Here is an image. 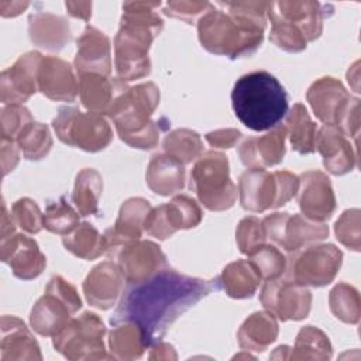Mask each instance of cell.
<instances>
[{
  "label": "cell",
  "mask_w": 361,
  "mask_h": 361,
  "mask_svg": "<svg viewBox=\"0 0 361 361\" xmlns=\"http://www.w3.org/2000/svg\"><path fill=\"white\" fill-rule=\"evenodd\" d=\"M219 278L204 281L164 268L145 281L128 283L110 323H135L151 347L182 313L212 290H219Z\"/></svg>",
  "instance_id": "obj_1"
},
{
  "label": "cell",
  "mask_w": 361,
  "mask_h": 361,
  "mask_svg": "<svg viewBox=\"0 0 361 361\" xmlns=\"http://www.w3.org/2000/svg\"><path fill=\"white\" fill-rule=\"evenodd\" d=\"M230 8L228 14L210 10L199 20L197 31L202 45L212 54L231 59L250 56L264 38V10L268 3H219Z\"/></svg>",
  "instance_id": "obj_2"
},
{
  "label": "cell",
  "mask_w": 361,
  "mask_h": 361,
  "mask_svg": "<svg viewBox=\"0 0 361 361\" xmlns=\"http://www.w3.org/2000/svg\"><path fill=\"white\" fill-rule=\"evenodd\" d=\"M159 3H126L120 30L114 41L116 72L120 80L128 82L151 72L148 49L161 32L164 21L151 10Z\"/></svg>",
  "instance_id": "obj_3"
},
{
  "label": "cell",
  "mask_w": 361,
  "mask_h": 361,
  "mask_svg": "<svg viewBox=\"0 0 361 361\" xmlns=\"http://www.w3.org/2000/svg\"><path fill=\"white\" fill-rule=\"evenodd\" d=\"M235 117L254 131L279 126L288 113V93L279 80L267 71L243 75L231 90Z\"/></svg>",
  "instance_id": "obj_4"
},
{
  "label": "cell",
  "mask_w": 361,
  "mask_h": 361,
  "mask_svg": "<svg viewBox=\"0 0 361 361\" xmlns=\"http://www.w3.org/2000/svg\"><path fill=\"white\" fill-rule=\"evenodd\" d=\"M158 103V87L147 82L121 93L110 106L107 116L124 142L133 148L149 149L158 144L161 131L158 123L149 118Z\"/></svg>",
  "instance_id": "obj_5"
},
{
  "label": "cell",
  "mask_w": 361,
  "mask_h": 361,
  "mask_svg": "<svg viewBox=\"0 0 361 361\" xmlns=\"http://www.w3.org/2000/svg\"><path fill=\"white\" fill-rule=\"evenodd\" d=\"M267 13L272 23L271 41L288 52L303 51L306 44L316 39L322 32V11L319 3H269Z\"/></svg>",
  "instance_id": "obj_6"
},
{
  "label": "cell",
  "mask_w": 361,
  "mask_h": 361,
  "mask_svg": "<svg viewBox=\"0 0 361 361\" xmlns=\"http://www.w3.org/2000/svg\"><path fill=\"white\" fill-rule=\"evenodd\" d=\"M298 188L299 178L288 171L269 173L264 168H250L241 173L238 180L240 203L248 212L261 213L289 202Z\"/></svg>",
  "instance_id": "obj_7"
},
{
  "label": "cell",
  "mask_w": 361,
  "mask_h": 361,
  "mask_svg": "<svg viewBox=\"0 0 361 361\" xmlns=\"http://www.w3.org/2000/svg\"><path fill=\"white\" fill-rule=\"evenodd\" d=\"M189 186L209 210H226L237 199V188L228 175V159L217 151H207L197 158Z\"/></svg>",
  "instance_id": "obj_8"
},
{
  "label": "cell",
  "mask_w": 361,
  "mask_h": 361,
  "mask_svg": "<svg viewBox=\"0 0 361 361\" xmlns=\"http://www.w3.org/2000/svg\"><path fill=\"white\" fill-rule=\"evenodd\" d=\"M52 126L62 142L87 152L106 148L113 138V131L100 113H83L75 107H61Z\"/></svg>",
  "instance_id": "obj_9"
},
{
  "label": "cell",
  "mask_w": 361,
  "mask_h": 361,
  "mask_svg": "<svg viewBox=\"0 0 361 361\" xmlns=\"http://www.w3.org/2000/svg\"><path fill=\"white\" fill-rule=\"evenodd\" d=\"M106 327L97 314L85 312L69 320L55 336L54 347L68 360H104Z\"/></svg>",
  "instance_id": "obj_10"
},
{
  "label": "cell",
  "mask_w": 361,
  "mask_h": 361,
  "mask_svg": "<svg viewBox=\"0 0 361 361\" xmlns=\"http://www.w3.org/2000/svg\"><path fill=\"white\" fill-rule=\"evenodd\" d=\"M80 307L82 300L75 286L62 276H54L45 295L34 305L30 322L38 334L55 336Z\"/></svg>",
  "instance_id": "obj_11"
},
{
  "label": "cell",
  "mask_w": 361,
  "mask_h": 361,
  "mask_svg": "<svg viewBox=\"0 0 361 361\" xmlns=\"http://www.w3.org/2000/svg\"><path fill=\"white\" fill-rule=\"evenodd\" d=\"M343 252L333 244H322L295 251L290 259L289 278L300 285H329L340 269Z\"/></svg>",
  "instance_id": "obj_12"
},
{
  "label": "cell",
  "mask_w": 361,
  "mask_h": 361,
  "mask_svg": "<svg viewBox=\"0 0 361 361\" xmlns=\"http://www.w3.org/2000/svg\"><path fill=\"white\" fill-rule=\"evenodd\" d=\"M259 300L279 320H302L307 317L312 295L305 285L292 279H267Z\"/></svg>",
  "instance_id": "obj_13"
},
{
  "label": "cell",
  "mask_w": 361,
  "mask_h": 361,
  "mask_svg": "<svg viewBox=\"0 0 361 361\" xmlns=\"http://www.w3.org/2000/svg\"><path fill=\"white\" fill-rule=\"evenodd\" d=\"M199 204L186 195L175 196L169 203L151 209L144 221L147 234L165 240L180 228H190L200 223Z\"/></svg>",
  "instance_id": "obj_14"
},
{
  "label": "cell",
  "mask_w": 361,
  "mask_h": 361,
  "mask_svg": "<svg viewBox=\"0 0 361 361\" xmlns=\"http://www.w3.org/2000/svg\"><path fill=\"white\" fill-rule=\"evenodd\" d=\"M306 97L316 114L324 124L338 126L345 114L360 100L351 97L345 87L334 78H320L307 90Z\"/></svg>",
  "instance_id": "obj_15"
},
{
  "label": "cell",
  "mask_w": 361,
  "mask_h": 361,
  "mask_svg": "<svg viewBox=\"0 0 361 361\" xmlns=\"http://www.w3.org/2000/svg\"><path fill=\"white\" fill-rule=\"evenodd\" d=\"M298 203L303 216L322 223L331 217L336 209V197L330 179L320 171H307L299 176Z\"/></svg>",
  "instance_id": "obj_16"
},
{
  "label": "cell",
  "mask_w": 361,
  "mask_h": 361,
  "mask_svg": "<svg viewBox=\"0 0 361 361\" xmlns=\"http://www.w3.org/2000/svg\"><path fill=\"white\" fill-rule=\"evenodd\" d=\"M44 56L39 52L21 55L17 62L1 72V102L21 104L38 90V69Z\"/></svg>",
  "instance_id": "obj_17"
},
{
  "label": "cell",
  "mask_w": 361,
  "mask_h": 361,
  "mask_svg": "<svg viewBox=\"0 0 361 361\" xmlns=\"http://www.w3.org/2000/svg\"><path fill=\"white\" fill-rule=\"evenodd\" d=\"M118 268L127 283H137L166 268V258L157 244L137 240L121 247Z\"/></svg>",
  "instance_id": "obj_18"
},
{
  "label": "cell",
  "mask_w": 361,
  "mask_h": 361,
  "mask_svg": "<svg viewBox=\"0 0 361 361\" xmlns=\"http://www.w3.org/2000/svg\"><path fill=\"white\" fill-rule=\"evenodd\" d=\"M124 276L111 261L96 265L83 282V293L86 300L99 309H110L123 293Z\"/></svg>",
  "instance_id": "obj_19"
},
{
  "label": "cell",
  "mask_w": 361,
  "mask_h": 361,
  "mask_svg": "<svg viewBox=\"0 0 361 361\" xmlns=\"http://www.w3.org/2000/svg\"><path fill=\"white\" fill-rule=\"evenodd\" d=\"M1 259L11 267L13 274L20 279L37 278L47 265L45 255L37 243L23 234L1 241Z\"/></svg>",
  "instance_id": "obj_20"
},
{
  "label": "cell",
  "mask_w": 361,
  "mask_h": 361,
  "mask_svg": "<svg viewBox=\"0 0 361 361\" xmlns=\"http://www.w3.org/2000/svg\"><path fill=\"white\" fill-rule=\"evenodd\" d=\"M149 210L151 204L142 197H131L126 200L120 209L114 227L104 233L107 252L140 240Z\"/></svg>",
  "instance_id": "obj_21"
},
{
  "label": "cell",
  "mask_w": 361,
  "mask_h": 361,
  "mask_svg": "<svg viewBox=\"0 0 361 361\" xmlns=\"http://www.w3.org/2000/svg\"><path fill=\"white\" fill-rule=\"evenodd\" d=\"M75 68L78 75L99 73L110 76V41L99 30L87 25L78 39V52L75 56Z\"/></svg>",
  "instance_id": "obj_22"
},
{
  "label": "cell",
  "mask_w": 361,
  "mask_h": 361,
  "mask_svg": "<svg viewBox=\"0 0 361 361\" xmlns=\"http://www.w3.org/2000/svg\"><path fill=\"white\" fill-rule=\"evenodd\" d=\"M314 149L322 154L326 169L333 175H344L355 166V155L351 144L336 126L324 124L317 131Z\"/></svg>",
  "instance_id": "obj_23"
},
{
  "label": "cell",
  "mask_w": 361,
  "mask_h": 361,
  "mask_svg": "<svg viewBox=\"0 0 361 361\" xmlns=\"http://www.w3.org/2000/svg\"><path fill=\"white\" fill-rule=\"evenodd\" d=\"M38 90L51 100L75 102L78 83L71 65L56 56H45L38 69Z\"/></svg>",
  "instance_id": "obj_24"
},
{
  "label": "cell",
  "mask_w": 361,
  "mask_h": 361,
  "mask_svg": "<svg viewBox=\"0 0 361 361\" xmlns=\"http://www.w3.org/2000/svg\"><path fill=\"white\" fill-rule=\"evenodd\" d=\"M286 127L276 126L262 137L247 138L238 148L241 162L250 168H265L279 164L285 155Z\"/></svg>",
  "instance_id": "obj_25"
},
{
  "label": "cell",
  "mask_w": 361,
  "mask_h": 361,
  "mask_svg": "<svg viewBox=\"0 0 361 361\" xmlns=\"http://www.w3.org/2000/svg\"><path fill=\"white\" fill-rule=\"evenodd\" d=\"M127 90L123 80L111 79L99 73H85L79 76L78 92L86 109L94 113H107L114 100Z\"/></svg>",
  "instance_id": "obj_26"
},
{
  "label": "cell",
  "mask_w": 361,
  "mask_h": 361,
  "mask_svg": "<svg viewBox=\"0 0 361 361\" xmlns=\"http://www.w3.org/2000/svg\"><path fill=\"white\" fill-rule=\"evenodd\" d=\"M1 361L42 360L39 347L25 324L13 316L1 317Z\"/></svg>",
  "instance_id": "obj_27"
},
{
  "label": "cell",
  "mask_w": 361,
  "mask_h": 361,
  "mask_svg": "<svg viewBox=\"0 0 361 361\" xmlns=\"http://www.w3.org/2000/svg\"><path fill=\"white\" fill-rule=\"evenodd\" d=\"M145 179L152 192L173 195L185 186V165L169 154H157L148 164Z\"/></svg>",
  "instance_id": "obj_28"
},
{
  "label": "cell",
  "mask_w": 361,
  "mask_h": 361,
  "mask_svg": "<svg viewBox=\"0 0 361 361\" xmlns=\"http://www.w3.org/2000/svg\"><path fill=\"white\" fill-rule=\"evenodd\" d=\"M30 38L44 49L59 51L71 41V31L68 23L58 16L48 13H37L30 16Z\"/></svg>",
  "instance_id": "obj_29"
},
{
  "label": "cell",
  "mask_w": 361,
  "mask_h": 361,
  "mask_svg": "<svg viewBox=\"0 0 361 361\" xmlns=\"http://www.w3.org/2000/svg\"><path fill=\"white\" fill-rule=\"evenodd\" d=\"M278 323L269 312H257L251 314L237 333L238 344L247 351H264L276 340Z\"/></svg>",
  "instance_id": "obj_30"
},
{
  "label": "cell",
  "mask_w": 361,
  "mask_h": 361,
  "mask_svg": "<svg viewBox=\"0 0 361 361\" xmlns=\"http://www.w3.org/2000/svg\"><path fill=\"white\" fill-rule=\"evenodd\" d=\"M261 279V272L250 259L228 264L219 278L227 295L235 299L251 298L259 286Z\"/></svg>",
  "instance_id": "obj_31"
},
{
  "label": "cell",
  "mask_w": 361,
  "mask_h": 361,
  "mask_svg": "<svg viewBox=\"0 0 361 361\" xmlns=\"http://www.w3.org/2000/svg\"><path fill=\"white\" fill-rule=\"evenodd\" d=\"M327 235L329 227L326 224L312 221L303 214H289L279 247L288 252H295L309 243L324 240Z\"/></svg>",
  "instance_id": "obj_32"
},
{
  "label": "cell",
  "mask_w": 361,
  "mask_h": 361,
  "mask_svg": "<svg viewBox=\"0 0 361 361\" xmlns=\"http://www.w3.org/2000/svg\"><path fill=\"white\" fill-rule=\"evenodd\" d=\"M109 345L111 350V358L117 360L140 358L144 350L148 348L140 327L133 322L116 323L110 333Z\"/></svg>",
  "instance_id": "obj_33"
},
{
  "label": "cell",
  "mask_w": 361,
  "mask_h": 361,
  "mask_svg": "<svg viewBox=\"0 0 361 361\" xmlns=\"http://www.w3.org/2000/svg\"><path fill=\"white\" fill-rule=\"evenodd\" d=\"M62 243L68 251L83 259H94L107 252L106 237L90 223L79 224L73 231L63 235Z\"/></svg>",
  "instance_id": "obj_34"
},
{
  "label": "cell",
  "mask_w": 361,
  "mask_h": 361,
  "mask_svg": "<svg viewBox=\"0 0 361 361\" xmlns=\"http://www.w3.org/2000/svg\"><path fill=\"white\" fill-rule=\"evenodd\" d=\"M286 133H289L290 144L299 154H310L314 151L316 124L310 120L303 104L296 103L288 113Z\"/></svg>",
  "instance_id": "obj_35"
},
{
  "label": "cell",
  "mask_w": 361,
  "mask_h": 361,
  "mask_svg": "<svg viewBox=\"0 0 361 361\" xmlns=\"http://www.w3.org/2000/svg\"><path fill=\"white\" fill-rule=\"evenodd\" d=\"M102 188L103 182L97 171L86 168L78 173L72 202L78 207L80 216H89L97 212Z\"/></svg>",
  "instance_id": "obj_36"
},
{
  "label": "cell",
  "mask_w": 361,
  "mask_h": 361,
  "mask_svg": "<svg viewBox=\"0 0 361 361\" xmlns=\"http://www.w3.org/2000/svg\"><path fill=\"white\" fill-rule=\"evenodd\" d=\"M331 357V344L327 336L313 326L303 327L295 341L292 360H329Z\"/></svg>",
  "instance_id": "obj_37"
},
{
  "label": "cell",
  "mask_w": 361,
  "mask_h": 361,
  "mask_svg": "<svg viewBox=\"0 0 361 361\" xmlns=\"http://www.w3.org/2000/svg\"><path fill=\"white\" fill-rule=\"evenodd\" d=\"M16 142L27 159L38 161L49 152L52 137L45 124L31 121L21 130Z\"/></svg>",
  "instance_id": "obj_38"
},
{
  "label": "cell",
  "mask_w": 361,
  "mask_h": 361,
  "mask_svg": "<svg viewBox=\"0 0 361 361\" xmlns=\"http://www.w3.org/2000/svg\"><path fill=\"white\" fill-rule=\"evenodd\" d=\"M164 149L185 165L202 155L203 144L197 133L188 128H179L165 137Z\"/></svg>",
  "instance_id": "obj_39"
},
{
  "label": "cell",
  "mask_w": 361,
  "mask_h": 361,
  "mask_svg": "<svg viewBox=\"0 0 361 361\" xmlns=\"http://www.w3.org/2000/svg\"><path fill=\"white\" fill-rule=\"evenodd\" d=\"M330 309L344 323L355 324L360 320V296L357 289L347 283H338L330 292Z\"/></svg>",
  "instance_id": "obj_40"
},
{
  "label": "cell",
  "mask_w": 361,
  "mask_h": 361,
  "mask_svg": "<svg viewBox=\"0 0 361 361\" xmlns=\"http://www.w3.org/2000/svg\"><path fill=\"white\" fill-rule=\"evenodd\" d=\"M79 226V214L63 200L52 202L44 214V227L55 234L66 235Z\"/></svg>",
  "instance_id": "obj_41"
},
{
  "label": "cell",
  "mask_w": 361,
  "mask_h": 361,
  "mask_svg": "<svg viewBox=\"0 0 361 361\" xmlns=\"http://www.w3.org/2000/svg\"><path fill=\"white\" fill-rule=\"evenodd\" d=\"M250 261L255 264L264 279H276L286 269V258L274 245H261L250 255Z\"/></svg>",
  "instance_id": "obj_42"
},
{
  "label": "cell",
  "mask_w": 361,
  "mask_h": 361,
  "mask_svg": "<svg viewBox=\"0 0 361 361\" xmlns=\"http://www.w3.org/2000/svg\"><path fill=\"white\" fill-rule=\"evenodd\" d=\"M235 237H237V244L240 251L247 255H250L257 248L264 245L267 238L262 223L254 216L245 217L240 221L235 231Z\"/></svg>",
  "instance_id": "obj_43"
},
{
  "label": "cell",
  "mask_w": 361,
  "mask_h": 361,
  "mask_svg": "<svg viewBox=\"0 0 361 361\" xmlns=\"http://www.w3.org/2000/svg\"><path fill=\"white\" fill-rule=\"evenodd\" d=\"M11 219L30 234H35L44 227V214H41L35 202L28 197L20 199L13 204Z\"/></svg>",
  "instance_id": "obj_44"
},
{
  "label": "cell",
  "mask_w": 361,
  "mask_h": 361,
  "mask_svg": "<svg viewBox=\"0 0 361 361\" xmlns=\"http://www.w3.org/2000/svg\"><path fill=\"white\" fill-rule=\"evenodd\" d=\"M334 231L341 244L354 251H360V210H345L336 221Z\"/></svg>",
  "instance_id": "obj_45"
},
{
  "label": "cell",
  "mask_w": 361,
  "mask_h": 361,
  "mask_svg": "<svg viewBox=\"0 0 361 361\" xmlns=\"http://www.w3.org/2000/svg\"><path fill=\"white\" fill-rule=\"evenodd\" d=\"M31 121L32 116L28 109L20 104L4 107L1 111V138L16 141L21 130Z\"/></svg>",
  "instance_id": "obj_46"
},
{
  "label": "cell",
  "mask_w": 361,
  "mask_h": 361,
  "mask_svg": "<svg viewBox=\"0 0 361 361\" xmlns=\"http://www.w3.org/2000/svg\"><path fill=\"white\" fill-rule=\"evenodd\" d=\"M209 3H168L165 8V14L176 18H182L190 23L195 16L202 13L204 7H209Z\"/></svg>",
  "instance_id": "obj_47"
},
{
  "label": "cell",
  "mask_w": 361,
  "mask_h": 361,
  "mask_svg": "<svg viewBox=\"0 0 361 361\" xmlns=\"http://www.w3.org/2000/svg\"><path fill=\"white\" fill-rule=\"evenodd\" d=\"M241 135L243 134L238 130L228 128V130H217V131L207 133L206 140L212 147L231 148L241 138Z\"/></svg>",
  "instance_id": "obj_48"
},
{
  "label": "cell",
  "mask_w": 361,
  "mask_h": 361,
  "mask_svg": "<svg viewBox=\"0 0 361 361\" xmlns=\"http://www.w3.org/2000/svg\"><path fill=\"white\" fill-rule=\"evenodd\" d=\"M1 162L4 175L14 169L18 162V145H16V141L1 138Z\"/></svg>",
  "instance_id": "obj_49"
},
{
  "label": "cell",
  "mask_w": 361,
  "mask_h": 361,
  "mask_svg": "<svg viewBox=\"0 0 361 361\" xmlns=\"http://www.w3.org/2000/svg\"><path fill=\"white\" fill-rule=\"evenodd\" d=\"M151 347H152V353L149 354V360H161V358H166V360L173 358L175 360L176 358V353H175L173 347L169 344L158 341Z\"/></svg>",
  "instance_id": "obj_50"
}]
</instances>
